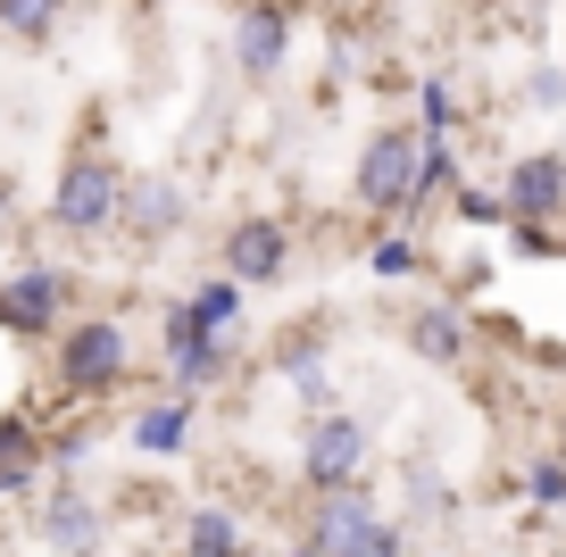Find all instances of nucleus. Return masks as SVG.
<instances>
[{"instance_id": "1", "label": "nucleus", "mask_w": 566, "mask_h": 557, "mask_svg": "<svg viewBox=\"0 0 566 557\" xmlns=\"http://www.w3.org/2000/svg\"><path fill=\"white\" fill-rule=\"evenodd\" d=\"M51 375H59V391H67L75 408L117 400V391L142 375L125 316H67V325L51 333Z\"/></svg>"}, {"instance_id": "2", "label": "nucleus", "mask_w": 566, "mask_h": 557, "mask_svg": "<svg viewBox=\"0 0 566 557\" xmlns=\"http://www.w3.org/2000/svg\"><path fill=\"white\" fill-rule=\"evenodd\" d=\"M417 167H424L417 125H375L350 158V200L367 217H417Z\"/></svg>"}, {"instance_id": "3", "label": "nucleus", "mask_w": 566, "mask_h": 557, "mask_svg": "<svg viewBox=\"0 0 566 557\" xmlns=\"http://www.w3.org/2000/svg\"><path fill=\"white\" fill-rule=\"evenodd\" d=\"M117 209H125V167L108 150H75L59 167V192H51V233L101 242V233H117Z\"/></svg>"}, {"instance_id": "4", "label": "nucleus", "mask_w": 566, "mask_h": 557, "mask_svg": "<svg viewBox=\"0 0 566 557\" xmlns=\"http://www.w3.org/2000/svg\"><path fill=\"white\" fill-rule=\"evenodd\" d=\"M367 466H375V424L358 408L301 417V483L308 491H350V483H367Z\"/></svg>"}, {"instance_id": "5", "label": "nucleus", "mask_w": 566, "mask_h": 557, "mask_svg": "<svg viewBox=\"0 0 566 557\" xmlns=\"http://www.w3.org/2000/svg\"><path fill=\"white\" fill-rule=\"evenodd\" d=\"M25 516H34V540L51 557H101V540H108V507L84 491V474H51L25 500Z\"/></svg>"}, {"instance_id": "6", "label": "nucleus", "mask_w": 566, "mask_h": 557, "mask_svg": "<svg viewBox=\"0 0 566 557\" xmlns=\"http://www.w3.org/2000/svg\"><path fill=\"white\" fill-rule=\"evenodd\" d=\"M159 366H167V391H176V400H200V391L226 383L233 341H226V333H209V325H192L184 299H167V308H159Z\"/></svg>"}, {"instance_id": "7", "label": "nucleus", "mask_w": 566, "mask_h": 557, "mask_svg": "<svg viewBox=\"0 0 566 557\" xmlns=\"http://www.w3.org/2000/svg\"><path fill=\"white\" fill-rule=\"evenodd\" d=\"M400 341H408V358H417V366L459 375V366L475 358V308H467V299H450V292H424L417 308H408Z\"/></svg>"}, {"instance_id": "8", "label": "nucleus", "mask_w": 566, "mask_h": 557, "mask_svg": "<svg viewBox=\"0 0 566 557\" xmlns=\"http://www.w3.org/2000/svg\"><path fill=\"white\" fill-rule=\"evenodd\" d=\"M67 316H75V275L67 266H18V275L0 283V325L18 333V341H51Z\"/></svg>"}, {"instance_id": "9", "label": "nucleus", "mask_w": 566, "mask_h": 557, "mask_svg": "<svg viewBox=\"0 0 566 557\" xmlns=\"http://www.w3.org/2000/svg\"><path fill=\"white\" fill-rule=\"evenodd\" d=\"M217 275H233L242 292H266V283L292 275V225L283 217H233L217 233Z\"/></svg>"}, {"instance_id": "10", "label": "nucleus", "mask_w": 566, "mask_h": 557, "mask_svg": "<svg viewBox=\"0 0 566 557\" xmlns=\"http://www.w3.org/2000/svg\"><path fill=\"white\" fill-rule=\"evenodd\" d=\"M184 225H192V192L176 175H125V209H117L125 242L159 250V242H184Z\"/></svg>"}, {"instance_id": "11", "label": "nucleus", "mask_w": 566, "mask_h": 557, "mask_svg": "<svg viewBox=\"0 0 566 557\" xmlns=\"http://www.w3.org/2000/svg\"><path fill=\"white\" fill-rule=\"evenodd\" d=\"M500 200H509V225H558V217H566V150H525V158H509Z\"/></svg>"}, {"instance_id": "12", "label": "nucleus", "mask_w": 566, "mask_h": 557, "mask_svg": "<svg viewBox=\"0 0 566 557\" xmlns=\"http://www.w3.org/2000/svg\"><path fill=\"white\" fill-rule=\"evenodd\" d=\"M51 483V424L34 408H9L0 417V500H34Z\"/></svg>"}, {"instance_id": "13", "label": "nucleus", "mask_w": 566, "mask_h": 557, "mask_svg": "<svg viewBox=\"0 0 566 557\" xmlns=\"http://www.w3.org/2000/svg\"><path fill=\"white\" fill-rule=\"evenodd\" d=\"M367 516H384V500H375L367 483H350V491H308V500H301V540H308L317 557H334Z\"/></svg>"}, {"instance_id": "14", "label": "nucleus", "mask_w": 566, "mask_h": 557, "mask_svg": "<svg viewBox=\"0 0 566 557\" xmlns=\"http://www.w3.org/2000/svg\"><path fill=\"white\" fill-rule=\"evenodd\" d=\"M283 59H292V18H283L275 0H250L242 25H233V67H242L250 84H275Z\"/></svg>"}, {"instance_id": "15", "label": "nucleus", "mask_w": 566, "mask_h": 557, "mask_svg": "<svg viewBox=\"0 0 566 557\" xmlns=\"http://www.w3.org/2000/svg\"><path fill=\"white\" fill-rule=\"evenodd\" d=\"M125 441H134L142 458H184L192 450V400H176V391L142 400L134 417H125Z\"/></svg>"}, {"instance_id": "16", "label": "nucleus", "mask_w": 566, "mask_h": 557, "mask_svg": "<svg viewBox=\"0 0 566 557\" xmlns=\"http://www.w3.org/2000/svg\"><path fill=\"white\" fill-rule=\"evenodd\" d=\"M176 557H250V533L226 500H200L184 507V533H176Z\"/></svg>"}, {"instance_id": "17", "label": "nucleus", "mask_w": 566, "mask_h": 557, "mask_svg": "<svg viewBox=\"0 0 566 557\" xmlns=\"http://www.w3.org/2000/svg\"><path fill=\"white\" fill-rule=\"evenodd\" d=\"M184 308H192V325H209V333H226V341H233V333H242L250 292H242L233 275H200L192 292H184Z\"/></svg>"}, {"instance_id": "18", "label": "nucleus", "mask_w": 566, "mask_h": 557, "mask_svg": "<svg viewBox=\"0 0 566 557\" xmlns=\"http://www.w3.org/2000/svg\"><path fill=\"white\" fill-rule=\"evenodd\" d=\"M450 516H459V491H450L433 466H408V507H400V524H408V533H424V524H450Z\"/></svg>"}, {"instance_id": "19", "label": "nucleus", "mask_w": 566, "mask_h": 557, "mask_svg": "<svg viewBox=\"0 0 566 557\" xmlns=\"http://www.w3.org/2000/svg\"><path fill=\"white\" fill-rule=\"evenodd\" d=\"M334 557H417V533H408V524L384 507V516H367V524H358V533L342 540Z\"/></svg>"}, {"instance_id": "20", "label": "nucleus", "mask_w": 566, "mask_h": 557, "mask_svg": "<svg viewBox=\"0 0 566 557\" xmlns=\"http://www.w3.org/2000/svg\"><path fill=\"white\" fill-rule=\"evenodd\" d=\"M459 117H467L459 92H450L442 75H424V84H417V134L424 141H450V134H459Z\"/></svg>"}, {"instance_id": "21", "label": "nucleus", "mask_w": 566, "mask_h": 557, "mask_svg": "<svg viewBox=\"0 0 566 557\" xmlns=\"http://www.w3.org/2000/svg\"><path fill=\"white\" fill-rule=\"evenodd\" d=\"M59 18H67V0H0V34L18 42H51Z\"/></svg>"}, {"instance_id": "22", "label": "nucleus", "mask_w": 566, "mask_h": 557, "mask_svg": "<svg viewBox=\"0 0 566 557\" xmlns=\"http://www.w3.org/2000/svg\"><path fill=\"white\" fill-rule=\"evenodd\" d=\"M367 275H375V283H408V275H424V242H417V233H384V242L367 250Z\"/></svg>"}, {"instance_id": "23", "label": "nucleus", "mask_w": 566, "mask_h": 557, "mask_svg": "<svg viewBox=\"0 0 566 557\" xmlns=\"http://www.w3.org/2000/svg\"><path fill=\"white\" fill-rule=\"evenodd\" d=\"M92 450H101V433H92V408H84V417H67V424H51V474H84Z\"/></svg>"}, {"instance_id": "24", "label": "nucleus", "mask_w": 566, "mask_h": 557, "mask_svg": "<svg viewBox=\"0 0 566 557\" xmlns=\"http://www.w3.org/2000/svg\"><path fill=\"white\" fill-rule=\"evenodd\" d=\"M292 400H301V417H325V408H342V375L334 366H292Z\"/></svg>"}, {"instance_id": "25", "label": "nucleus", "mask_w": 566, "mask_h": 557, "mask_svg": "<svg viewBox=\"0 0 566 557\" xmlns=\"http://www.w3.org/2000/svg\"><path fill=\"white\" fill-rule=\"evenodd\" d=\"M433 192H459V150L450 141H424V167H417V209Z\"/></svg>"}, {"instance_id": "26", "label": "nucleus", "mask_w": 566, "mask_h": 557, "mask_svg": "<svg viewBox=\"0 0 566 557\" xmlns=\"http://www.w3.org/2000/svg\"><path fill=\"white\" fill-rule=\"evenodd\" d=\"M525 500L533 507H566V458H542V466L525 474Z\"/></svg>"}, {"instance_id": "27", "label": "nucleus", "mask_w": 566, "mask_h": 557, "mask_svg": "<svg viewBox=\"0 0 566 557\" xmlns=\"http://www.w3.org/2000/svg\"><path fill=\"white\" fill-rule=\"evenodd\" d=\"M525 108H566V67H525Z\"/></svg>"}, {"instance_id": "28", "label": "nucleus", "mask_w": 566, "mask_h": 557, "mask_svg": "<svg viewBox=\"0 0 566 557\" xmlns=\"http://www.w3.org/2000/svg\"><path fill=\"white\" fill-rule=\"evenodd\" d=\"M459 217L467 225H509V200L483 192V183H459Z\"/></svg>"}, {"instance_id": "29", "label": "nucleus", "mask_w": 566, "mask_h": 557, "mask_svg": "<svg viewBox=\"0 0 566 557\" xmlns=\"http://www.w3.org/2000/svg\"><path fill=\"white\" fill-rule=\"evenodd\" d=\"M9 225H18V175L0 167V233H9Z\"/></svg>"}, {"instance_id": "30", "label": "nucleus", "mask_w": 566, "mask_h": 557, "mask_svg": "<svg viewBox=\"0 0 566 557\" xmlns=\"http://www.w3.org/2000/svg\"><path fill=\"white\" fill-rule=\"evenodd\" d=\"M549 458H566V408H558V424H549Z\"/></svg>"}, {"instance_id": "31", "label": "nucleus", "mask_w": 566, "mask_h": 557, "mask_svg": "<svg viewBox=\"0 0 566 557\" xmlns=\"http://www.w3.org/2000/svg\"><path fill=\"white\" fill-rule=\"evenodd\" d=\"M283 557H317V549H308V540H292V549H283Z\"/></svg>"}, {"instance_id": "32", "label": "nucleus", "mask_w": 566, "mask_h": 557, "mask_svg": "<svg viewBox=\"0 0 566 557\" xmlns=\"http://www.w3.org/2000/svg\"><path fill=\"white\" fill-rule=\"evenodd\" d=\"M0 557H9V533H0Z\"/></svg>"}, {"instance_id": "33", "label": "nucleus", "mask_w": 566, "mask_h": 557, "mask_svg": "<svg viewBox=\"0 0 566 557\" xmlns=\"http://www.w3.org/2000/svg\"><path fill=\"white\" fill-rule=\"evenodd\" d=\"M558 225H566V217H558Z\"/></svg>"}]
</instances>
